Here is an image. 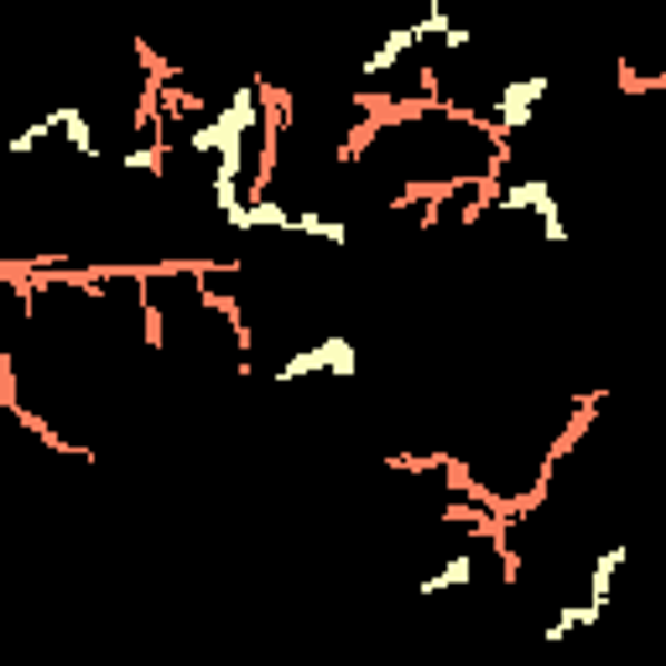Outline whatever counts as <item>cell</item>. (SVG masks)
I'll return each mask as SVG.
<instances>
[{
	"instance_id": "cell-1",
	"label": "cell",
	"mask_w": 666,
	"mask_h": 666,
	"mask_svg": "<svg viewBox=\"0 0 666 666\" xmlns=\"http://www.w3.org/2000/svg\"><path fill=\"white\" fill-rule=\"evenodd\" d=\"M547 89H552V79H541V74H531V79H510L494 89L490 99V120L500 136H510V130H521L537 120V105L547 99Z\"/></svg>"
},
{
	"instance_id": "cell-2",
	"label": "cell",
	"mask_w": 666,
	"mask_h": 666,
	"mask_svg": "<svg viewBox=\"0 0 666 666\" xmlns=\"http://www.w3.org/2000/svg\"><path fill=\"white\" fill-rule=\"evenodd\" d=\"M313 365H317V375L354 381V375H360V350H354L350 333H323V339L313 344Z\"/></svg>"
},
{
	"instance_id": "cell-3",
	"label": "cell",
	"mask_w": 666,
	"mask_h": 666,
	"mask_svg": "<svg viewBox=\"0 0 666 666\" xmlns=\"http://www.w3.org/2000/svg\"><path fill=\"white\" fill-rule=\"evenodd\" d=\"M474 572H479V557H474V552L448 557L443 568H438V572H428V578L417 584V599H432V594H453V588L474 584Z\"/></svg>"
}]
</instances>
